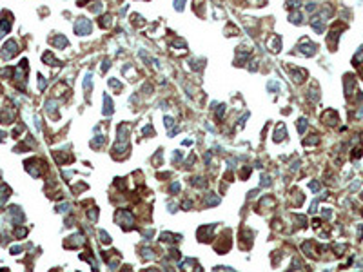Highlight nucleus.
I'll return each instance as SVG.
<instances>
[{
	"label": "nucleus",
	"mask_w": 363,
	"mask_h": 272,
	"mask_svg": "<svg viewBox=\"0 0 363 272\" xmlns=\"http://www.w3.org/2000/svg\"><path fill=\"white\" fill-rule=\"evenodd\" d=\"M75 29H76L78 35H89L91 24H89V20H87V18H80V20L76 22V25H75Z\"/></svg>",
	"instance_id": "obj_1"
},
{
	"label": "nucleus",
	"mask_w": 363,
	"mask_h": 272,
	"mask_svg": "<svg viewBox=\"0 0 363 272\" xmlns=\"http://www.w3.org/2000/svg\"><path fill=\"white\" fill-rule=\"evenodd\" d=\"M17 53V44H15V42L11 40V42H7L6 44V51H4V56L6 58H11V56Z\"/></svg>",
	"instance_id": "obj_2"
}]
</instances>
